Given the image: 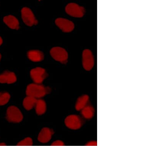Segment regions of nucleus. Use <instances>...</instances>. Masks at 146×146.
I'll return each mask as SVG.
<instances>
[{
	"instance_id": "nucleus-12",
	"label": "nucleus",
	"mask_w": 146,
	"mask_h": 146,
	"mask_svg": "<svg viewBox=\"0 0 146 146\" xmlns=\"http://www.w3.org/2000/svg\"><path fill=\"white\" fill-rule=\"evenodd\" d=\"M28 58L31 61L38 62L42 61L44 58L43 53L38 50H31L27 53Z\"/></svg>"
},
{
	"instance_id": "nucleus-19",
	"label": "nucleus",
	"mask_w": 146,
	"mask_h": 146,
	"mask_svg": "<svg viewBox=\"0 0 146 146\" xmlns=\"http://www.w3.org/2000/svg\"><path fill=\"white\" fill-rule=\"evenodd\" d=\"M3 40H2V38L0 37V46L3 43Z\"/></svg>"
},
{
	"instance_id": "nucleus-21",
	"label": "nucleus",
	"mask_w": 146,
	"mask_h": 146,
	"mask_svg": "<svg viewBox=\"0 0 146 146\" xmlns=\"http://www.w3.org/2000/svg\"><path fill=\"white\" fill-rule=\"evenodd\" d=\"M1 54H0V60H1Z\"/></svg>"
},
{
	"instance_id": "nucleus-6",
	"label": "nucleus",
	"mask_w": 146,
	"mask_h": 146,
	"mask_svg": "<svg viewBox=\"0 0 146 146\" xmlns=\"http://www.w3.org/2000/svg\"><path fill=\"white\" fill-rule=\"evenodd\" d=\"M30 76L35 84H41L46 78L47 74L44 68L36 67L31 70Z\"/></svg>"
},
{
	"instance_id": "nucleus-17",
	"label": "nucleus",
	"mask_w": 146,
	"mask_h": 146,
	"mask_svg": "<svg viewBox=\"0 0 146 146\" xmlns=\"http://www.w3.org/2000/svg\"><path fill=\"white\" fill-rule=\"evenodd\" d=\"M33 144L32 139L30 137H27L17 143L19 146H31Z\"/></svg>"
},
{
	"instance_id": "nucleus-3",
	"label": "nucleus",
	"mask_w": 146,
	"mask_h": 146,
	"mask_svg": "<svg viewBox=\"0 0 146 146\" xmlns=\"http://www.w3.org/2000/svg\"><path fill=\"white\" fill-rule=\"evenodd\" d=\"M65 10L67 14L76 18L82 17L84 16L85 12V9L84 7L74 3L67 4Z\"/></svg>"
},
{
	"instance_id": "nucleus-13",
	"label": "nucleus",
	"mask_w": 146,
	"mask_h": 146,
	"mask_svg": "<svg viewBox=\"0 0 146 146\" xmlns=\"http://www.w3.org/2000/svg\"><path fill=\"white\" fill-rule=\"evenodd\" d=\"M37 99L31 96H27L23 101V106L27 110H30L35 106Z\"/></svg>"
},
{
	"instance_id": "nucleus-5",
	"label": "nucleus",
	"mask_w": 146,
	"mask_h": 146,
	"mask_svg": "<svg viewBox=\"0 0 146 146\" xmlns=\"http://www.w3.org/2000/svg\"><path fill=\"white\" fill-rule=\"evenodd\" d=\"M21 13L22 19L26 25L31 27L38 24L37 20L36 19L32 11L29 8H23L21 11Z\"/></svg>"
},
{
	"instance_id": "nucleus-4",
	"label": "nucleus",
	"mask_w": 146,
	"mask_h": 146,
	"mask_svg": "<svg viewBox=\"0 0 146 146\" xmlns=\"http://www.w3.org/2000/svg\"><path fill=\"white\" fill-rule=\"evenodd\" d=\"M50 54L52 58L56 61L62 64L67 63L68 58V53L64 48L54 47L50 50Z\"/></svg>"
},
{
	"instance_id": "nucleus-1",
	"label": "nucleus",
	"mask_w": 146,
	"mask_h": 146,
	"mask_svg": "<svg viewBox=\"0 0 146 146\" xmlns=\"http://www.w3.org/2000/svg\"><path fill=\"white\" fill-rule=\"evenodd\" d=\"M50 89L41 85L36 84H32L27 87L26 94L28 96H31L36 99L40 98L49 94Z\"/></svg>"
},
{
	"instance_id": "nucleus-8",
	"label": "nucleus",
	"mask_w": 146,
	"mask_h": 146,
	"mask_svg": "<svg viewBox=\"0 0 146 146\" xmlns=\"http://www.w3.org/2000/svg\"><path fill=\"white\" fill-rule=\"evenodd\" d=\"M55 23L64 32H70L74 29V24L72 21L63 18L57 19Z\"/></svg>"
},
{
	"instance_id": "nucleus-2",
	"label": "nucleus",
	"mask_w": 146,
	"mask_h": 146,
	"mask_svg": "<svg viewBox=\"0 0 146 146\" xmlns=\"http://www.w3.org/2000/svg\"><path fill=\"white\" fill-rule=\"evenodd\" d=\"M6 118L9 122L19 123L23 120V115L18 108L11 106L8 108L7 111Z\"/></svg>"
},
{
	"instance_id": "nucleus-16",
	"label": "nucleus",
	"mask_w": 146,
	"mask_h": 146,
	"mask_svg": "<svg viewBox=\"0 0 146 146\" xmlns=\"http://www.w3.org/2000/svg\"><path fill=\"white\" fill-rule=\"evenodd\" d=\"M10 98L11 96L8 93H0V106L6 104L9 101Z\"/></svg>"
},
{
	"instance_id": "nucleus-10",
	"label": "nucleus",
	"mask_w": 146,
	"mask_h": 146,
	"mask_svg": "<svg viewBox=\"0 0 146 146\" xmlns=\"http://www.w3.org/2000/svg\"><path fill=\"white\" fill-rule=\"evenodd\" d=\"M17 80L16 76L13 72L5 71L0 75V83L2 84H13Z\"/></svg>"
},
{
	"instance_id": "nucleus-11",
	"label": "nucleus",
	"mask_w": 146,
	"mask_h": 146,
	"mask_svg": "<svg viewBox=\"0 0 146 146\" xmlns=\"http://www.w3.org/2000/svg\"><path fill=\"white\" fill-rule=\"evenodd\" d=\"M4 22L9 27L12 29L18 30L19 29V23L15 17L10 15L4 17Z\"/></svg>"
},
{
	"instance_id": "nucleus-9",
	"label": "nucleus",
	"mask_w": 146,
	"mask_h": 146,
	"mask_svg": "<svg viewBox=\"0 0 146 146\" xmlns=\"http://www.w3.org/2000/svg\"><path fill=\"white\" fill-rule=\"evenodd\" d=\"M54 131L48 128L45 127L41 130L38 136V140L42 143L48 142L50 140Z\"/></svg>"
},
{
	"instance_id": "nucleus-18",
	"label": "nucleus",
	"mask_w": 146,
	"mask_h": 146,
	"mask_svg": "<svg viewBox=\"0 0 146 146\" xmlns=\"http://www.w3.org/2000/svg\"><path fill=\"white\" fill-rule=\"evenodd\" d=\"M64 145L63 142L61 141H59V140H57V141H54L51 144L53 146L63 145Z\"/></svg>"
},
{
	"instance_id": "nucleus-15",
	"label": "nucleus",
	"mask_w": 146,
	"mask_h": 146,
	"mask_svg": "<svg viewBox=\"0 0 146 146\" xmlns=\"http://www.w3.org/2000/svg\"><path fill=\"white\" fill-rule=\"evenodd\" d=\"M65 123L67 126L71 129H76L78 125V119L74 115L68 116L65 120Z\"/></svg>"
},
{
	"instance_id": "nucleus-14",
	"label": "nucleus",
	"mask_w": 146,
	"mask_h": 146,
	"mask_svg": "<svg viewBox=\"0 0 146 146\" xmlns=\"http://www.w3.org/2000/svg\"><path fill=\"white\" fill-rule=\"evenodd\" d=\"M36 113L38 115L44 114L46 110V104L43 100L37 99L35 106Z\"/></svg>"
},
{
	"instance_id": "nucleus-20",
	"label": "nucleus",
	"mask_w": 146,
	"mask_h": 146,
	"mask_svg": "<svg viewBox=\"0 0 146 146\" xmlns=\"http://www.w3.org/2000/svg\"><path fill=\"white\" fill-rule=\"evenodd\" d=\"M6 144L4 143H0V146H5Z\"/></svg>"
},
{
	"instance_id": "nucleus-7",
	"label": "nucleus",
	"mask_w": 146,
	"mask_h": 146,
	"mask_svg": "<svg viewBox=\"0 0 146 146\" xmlns=\"http://www.w3.org/2000/svg\"><path fill=\"white\" fill-rule=\"evenodd\" d=\"M82 60L83 67L86 70L92 69L94 65V59L92 53L89 49H86L83 51Z\"/></svg>"
}]
</instances>
